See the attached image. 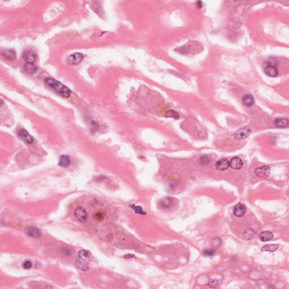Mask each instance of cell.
<instances>
[{"mask_svg":"<svg viewBox=\"0 0 289 289\" xmlns=\"http://www.w3.org/2000/svg\"><path fill=\"white\" fill-rule=\"evenodd\" d=\"M273 237V234L270 231H264L261 232L259 235V238L262 242H266L272 240Z\"/></svg>","mask_w":289,"mask_h":289,"instance_id":"cell-15","label":"cell"},{"mask_svg":"<svg viewBox=\"0 0 289 289\" xmlns=\"http://www.w3.org/2000/svg\"><path fill=\"white\" fill-rule=\"evenodd\" d=\"M229 164H230V166L232 169H235V170L240 169L243 166L242 160L237 157H233L230 160V162H229Z\"/></svg>","mask_w":289,"mask_h":289,"instance_id":"cell-8","label":"cell"},{"mask_svg":"<svg viewBox=\"0 0 289 289\" xmlns=\"http://www.w3.org/2000/svg\"><path fill=\"white\" fill-rule=\"evenodd\" d=\"M18 137L20 138L22 140L28 144H31L34 142V138L29 135L28 132L26 131V129H22L18 132Z\"/></svg>","mask_w":289,"mask_h":289,"instance_id":"cell-7","label":"cell"},{"mask_svg":"<svg viewBox=\"0 0 289 289\" xmlns=\"http://www.w3.org/2000/svg\"><path fill=\"white\" fill-rule=\"evenodd\" d=\"M84 59V55L80 53H76L70 55L67 58V62L71 65H77L81 63Z\"/></svg>","mask_w":289,"mask_h":289,"instance_id":"cell-5","label":"cell"},{"mask_svg":"<svg viewBox=\"0 0 289 289\" xmlns=\"http://www.w3.org/2000/svg\"><path fill=\"white\" fill-rule=\"evenodd\" d=\"M22 57L26 63H34L36 59V55L34 52L31 51H26L23 53Z\"/></svg>","mask_w":289,"mask_h":289,"instance_id":"cell-12","label":"cell"},{"mask_svg":"<svg viewBox=\"0 0 289 289\" xmlns=\"http://www.w3.org/2000/svg\"><path fill=\"white\" fill-rule=\"evenodd\" d=\"M27 234L31 237L37 238L41 235V232L37 228L31 226L27 229Z\"/></svg>","mask_w":289,"mask_h":289,"instance_id":"cell-16","label":"cell"},{"mask_svg":"<svg viewBox=\"0 0 289 289\" xmlns=\"http://www.w3.org/2000/svg\"><path fill=\"white\" fill-rule=\"evenodd\" d=\"M124 257H125V258H132V257H134V255L128 254V255H125Z\"/></svg>","mask_w":289,"mask_h":289,"instance_id":"cell-31","label":"cell"},{"mask_svg":"<svg viewBox=\"0 0 289 289\" xmlns=\"http://www.w3.org/2000/svg\"><path fill=\"white\" fill-rule=\"evenodd\" d=\"M215 250H206L203 252V255L206 256H211L215 254Z\"/></svg>","mask_w":289,"mask_h":289,"instance_id":"cell-28","label":"cell"},{"mask_svg":"<svg viewBox=\"0 0 289 289\" xmlns=\"http://www.w3.org/2000/svg\"><path fill=\"white\" fill-rule=\"evenodd\" d=\"M74 215L78 220L82 223L86 222L88 218V215L86 210L80 207L75 209Z\"/></svg>","mask_w":289,"mask_h":289,"instance_id":"cell-3","label":"cell"},{"mask_svg":"<svg viewBox=\"0 0 289 289\" xmlns=\"http://www.w3.org/2000/svg\"><path fill=\"white\" fill-rule=\"evenodd\" d=\"M58 164H59V166L64 167V168L69 167L70 166V164H71L70 157L67 155H62L60 157V159H59Z\"/></svg>","mask_w":289,"mask_h":289,"instance_id":"cell-14","label":"cell"},{"mask_svg":"<svg viewBox=\"0 0 289 289\" xmlns=\"http://www.w3.org/2000/svg\"><path fill=\"white\" fill-rule=\"evenodd\" d=\"M279 247V245L273 244V245H268L264 246L261 249V251H269V252H274L278 249Z\"/></svg>","mask_w":289,"mask_h":289,"instance_id":"cell-21","label":"cell"},{"mask_svg":"<svg viewBox=\"0 0 289 289\" xmlns=\"http://www.w3.org/2000/svg\"><path fill=\"white\" fill-rule=\"evenodd\" d=\"M289 120L285 118H278L275 120V126L280 128H283L288 126Z\"/></svg>","mask_w":289,"mask_h":289,"instance_id":"cell-20","label":"cell"},{"mask_svg":"<svg viewBox=\"0 0 289 289\" xmlns=\"http://www.w3.org/2000/svg\"><path fill=\"white\" fill-rule=\"evenodd\" d=\"M24 69L27 72L31 74L36 73L38 71L37 66L34 63H26L24 66Z\"/></svg>","mask_w":289,"mask_h":289,"instance_id":"cell-17","label":"cell"},{"mask_svg":"<svg viewBox=\"0 0 289 289\" xmlns=\"http://www.w3.org/2000/svg\"><path fill=\"white\" fill-rule=\"evenodd\" d=\"M216 168L219 171H225L227 169L229 168L230 167V164L229 162L228 159L225 158L221 159L216 163Z\"/></svg>","mask_w":289,"mask_h":289,"instance_id":"cell-9","label":"cell"},{"mask_svg":"<svg viewBox=\"0 0 289 289\" xmlns=\"http://www.w3.org/2000/svg\"><path fill=\"white\" fill-rule=\"evenodd\" d=\"M255 173L258 178H266L270 175L271 169L268 166L260 167L255 169Z\"/></svg>","mask_w":289,"mask_h":289,"instance_id":"cell-6","label":"cell"},{"mask_svg":"<svg viewBox=\"0 0 289 289\" xmlns=\"http://www.w3.org/2000/svg\"><path fill=\"white\" fill-rule=\"evenodd\" d=\"M251 133V128L249 126H245L239 129L235 134L237 140H242L247 137Z\"/></svg>","mask_w":289,"mask_h":289,"instance_id":"cell-4","label":"cell"},{"mask_svg":"<svg viewBox=\"0 0 289 289\" xmlns=\"http://www.w3.org/2000/svg\"><path fill=\"white\" fill-rule=\"evenodd\" d=\"M219 285V282L216 279H211L209 282V285L211 288H216Z\"/></svg>","mask_w":289,"mask_h":289,"instance_id":"cell-24","label":"cell"},{"mask_svg":"<svg viewBox=\"0 0 289 289\" xmlns=\"http://www.w3.org/2000/svg\"><path fill=\"white\" fill-rule=\"evenodd\" d=\"M233 212L235 216H236L237 217H242L246 213V207L244 206L243 204L238 203L235 206Z\"/></svg>","mask_w":289,"mask_h":289,"instance_id":"cell-11","label":"cell"},{"mask_svg":"<svg viewBox=\"0 0 289 289\" xmlns=\"http://www.w3.org/2000/svg\"><path fill=\"white\" fill-rule=\"evenodd\" d=\"M45 83L50 88L64 98H69L71 94V90L58 81L53 78L48 77L45 80Z\"/></svg>","mask_w":289,"mask_h":289,"instance_id":"cell-1","label":"cell"},{"mask_svg":"<svg viewBox=\"0 0 289 289\" xmlns=\"http://www.w3.org/2000/svg\"><path fill=\"white\" fill-rule=\"evenodd\" d=\"M23 268L26 269H30L32 266V263L31 261H24L22 264Z\"/></svg>","mask_w":289,"mask_h":289,"instance_id":"cell-27","label":"cell"},{"mask_svg":"<svg viewBox=\"0 0 289 289\" xmlns=\"http://www.w3.org/2000/svg\"><path fill=\"white\" fill-rule=\"evenodd\" d=\"M94 218L98 220H102L105 218L104 213L102 212H96L94 215Z\"/></svg>","mask_w":289,"mask_h":289,"instance_id":"cell-25","label":"cell"},{"mask_svg":"<svg viewBox=\"0 0 289 289\" xmlns=\"http://www.w3.org/2000/svg\"><path fill=\"white\" fill-rule=\"evenodd\" d=\"M3 55L5 59L9 60H15L17 57L16 53L11 49H8L4 51L3 53Z\"/></svg>","mask_w":289,"mask_h":289,"instance_id":"cell-19","label":"cell"},{"mask_svg":"<svg viewBox=\"0 0 289 289\" xmlns=\"http://www.w3.org/2000/svg\"><path fill=\"white\" fill-rule=\"evenodd\" d=\"M90 255V252H89V251H87V250H81V251H79V254H78L79 258L84 259V260L86 258L89 257Z\"/></svg>","mask_w":289,"mask_h":289,"instance_id":"cell-23","label":"cell"},{"mask_svg":"<svg viewBox=\"0 0 289 289\" xmlns=\"http://www.w3.org/2000/svg\"><path fill=\"white\" fill-rule=\"evenodd\" d=\"M165 116L167 117H172L175 119H178L180 118V116L178 114V112L175 111L174 110H168L165 113Z\"/></svg>","mask_w":289,"mask_h":289,"instance_id":"cell-22","label":"cell"},{"mask_svg":"<svg viewBox=\"0 0 289 289\" xmlns=\"http://www.w3.org/2000/svg\"><path fill=\"white\" fill-rule=\"evenodd\" d=\"M176 203V202L174 198L171 197H165L160 200L159 204V207L163 210L169 211L175 207Z\"/></svg>","mask_w":289,"mask_h":289,"instance_id":"cell-2","label":"cell"},{"mask_svg":"<svg viewBox=\"0 0 289 289\" xmlns=\"http://www.w3.org/2000/svg\"><path fill=\"white\" fill-rule=\"evenodd\" d=\"M266 74L269 77H276L279 74V71L277 68L273 65H269L264 70Z\"/></svg>","mask_w":289,"mask_h":289,"instance_id":"cell-10","label":"cell"},{"mask_svg":"<svg viewBox=\"0 0 289 289\" xmlns=\"http://www.w3.org/2000/svg\"><path fill=\"white\" fill-rule=\"evenodd\" d=\"M242 103L245 106H247V107L252 106L255 103L254 98L251 95H249V94L245 95L242 98Z\"/></svg>","mask_w":289,"mask_h":289,"instance_id":"cell-13","label":"cell"},{"mask_svg":"<svg viewBox=\"0 0 289 289\" xmlns=\"http://www.w3.org/2000/svg\"><path fill=\"white\" fill-rule=\"evenodd\" d=\"M76 266H77L79 269L83 271H86L88 269H89V266L88 263H86L84 259L79 258L76 261Z\"/></svg>","mask_w":289,"mask_h":289,"instance_id":"cell-18","label":"cell"},{"mask_svg":"<svg viewBox=\"0 0 289 289\" xmlns=\"http://www.w3.org/2000/svg\"><path fill=\"white\" fill-rule=\"evenodd\" d=\"M131 207H132V209L135 210V212H136V213L139 214H141V215H144L145 214V212L143 211L140 207L135 206V205H133Z\"/></svg>","mask_w":289,"mask_h":289,"instance_id":"cell-26","label":"cell"},{"mask_svg":"<svg viewBox=\"0 0 289 289\" xmlns=\"http://www.w3.org/2000/svg\"><path fill=\"white\" fill-rule=\"evenodd\" d=\"M209 157H207L206 155H204V156H202V157H200V163H202V164H207V163H209Z\"/></svg>","mask_w":289,"mask_h":289,"instance_id":"cell-29","label":"cell"},{"mask_svg":"<svg viewBox=\"0 0 289 289\" xmlns=\"http://www.w3.org/2000/svg\"><path fill=\"white\" fill-rule=\"evenodd\" d=\"M196 5H197V6L199 8H202V6H203L202 2V1H197V3H196Z\"/></svg>","mask_w":289,"mask_h":289,"instance_id":"cell-30","label":"cell"}]
</instances>
